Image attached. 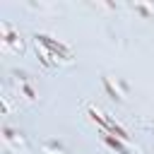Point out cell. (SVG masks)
<instances>
[{
  "mask_svg": "<svg viewBox=\"0 0 154 154\" xmlns=\"http://www.w3.org/2000/svg\"><path fill=\"white\" fill-rule=\"evenodd\" d=\"M31 38H34V48H36V55H38L43 67L53 70V67H60L63 63H72L75 55H72V48L67 43L53 38L46 31H36Z\"/></svg>",
  "mask_w": 154,
  "mask_h": 154,
  "instance_id": "obj_1",
  "label": "cell"
},
{
  "mask_svg": "<svg viewBox=\"0 0 154 154\" xmlns=\"http://www.w3.org/2000/svg\"><path fill=\"white\" fill-rule=\"evenodd\" d=\"M87 118L99 128V132H106V135H116V137H120V140H125V142H130L132 137H130V132L116 120V116H111L108 111H103L101 106H94V103H89L87 106Z\"/></svg>",
  "mask_w": 154,
  "mask_h": 154,
  "instance_id": "obj_2",
  "label": "cell"
},
{
  "mask_svg": "<svg viewBox=\"0 0 154 154\" xmlns=\"http://www.w3.org/2000/svg\"><path fill=\"white\" fill-rule=\"evenodd\" d=\"M0 140H2V149L7 152V154H29V142H26V137L17 130V128H12V125H2L0 128Z\"/></svg>",
  "mask_w": 154,
  "mask_h": 154,
  "instance_id": "obj_3",
  "label": "cell"
},
{
  "mask_svg": "<svg viewBox=\"0 0 154 154\" xmlns=\"http://www.w3.org/2000/svg\"><path fill=\"white\" fill-rule=\"evenodd\" d=\"M0 51L14 53V55L24 53V38H22L19 29H14L10 22H0Z\"/></svg>",
  "mask_w": 154,
  "mask_h": 154,
  "instance_id": "obj_4",
  "label": "cell"
},
{
  "mask_svg": "<svg viewBox=\"0 0 154 154\" xmlns=\"http://www.w3.org/2000/svg\"><path fill=\"white\" fill-rule=\"evenodd\" d=\"M99 135H101V142L111 152H116V154H137V147H132L130 142H125V140H120L116 135H106V132H99Z\"/></svg>",
  "mask_w": 154,
  "mask_h": 154,
  "instance_id": "obj_5",
  "label": "cell"
},
{
  "mask_svg": "<svg viewBox=\"0 0 154 154\" xmlns=\"http://www.w3.org/2000/svg\"><path fill=\"white\" fill-rule=\"evenodd\" d=\"M17 94H19L24 101H36V89H34L31 79H26L24 75L17 79Z\"/></svg>",
  "mask_w": 154,
  "mask_h": 154,
  "instance_id": "obj_6",
  "label": "cell"
},
{
  "mask_svg": "<svg viewBox=\"0 0 154 154\" xmlns=\"http://www.w3.org/2000/svg\"><path fill=\"white\" fill-rule=\"evenodd\" d=\"M41 154H67V152L63 149L60 142H53V140H51V142H43V144H41Z\"/></svg>",
  "mask_w": 154,
  "mask_h": 154,
  "instance_id": "obj_7",
  "label": "cell"
}]
</instances>
